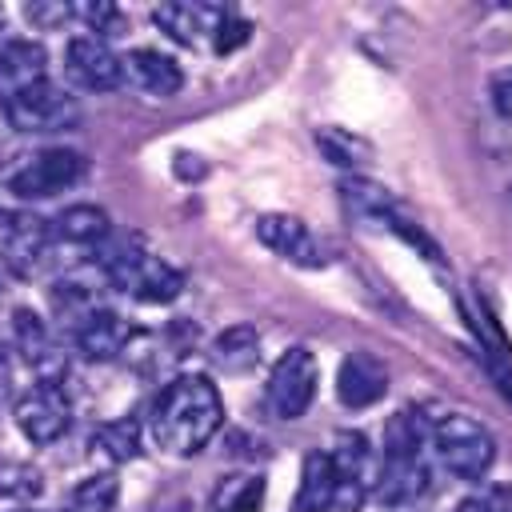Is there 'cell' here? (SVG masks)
Listing matches in <instances>:
<instances>
[{
  "label": "cell",
  "mask_w": 512,
  "mask_h": 512,
  "mask_svg": "<svg viewBox=\"0 0 512 512\" xmlns=\"http://www.w3.org/2000/svg\"><path fill=\"white\" fill-rule=\"evenodd\" d=\"M120 80L128 88L144 92V96L164 100V96H176L180 92L184 72H180V64L172 56H164L156 48H132V52L120 56Z\"/></svg>",
  "instance_id": "14"
},
{
  "label": "cell",
  "mask_w": 512,
  "mask_h": 512,
  "mask_svg": "<svg viewBox=\"0 0 512 512\" xmlns=\"http://www.w3.org/2000/svg\"><path fill=\"white\" fill-rule=\"evenodd\" d=\"M340 508V472L324 448L308 452L300 464V488L292 496V512H332Z\"/></svg>",
  "instance_id": "17"
},
{
  "label": "cell",
  "mask_w": 512,
  "mask_h": 512,
  "mask_svg": "<svg viewBox=\"0 0 512 512\" xmlns=\"http://www.w3.org/2000/svg\"><path fill=\"white\" fill-rule=\"evenodd\" d=\"M264 480L260 476H224L208 500V512H260Z\"/></svg>",
  "instance_id": "24"
},
{
  "label": "cell",
  "mask_w": 512,
  "mask_h": 512,
  "mask_svg": "<svg viewBox=\"0 0 512 512\" xmlns=\"http://www.w3.org/2000/svg\"><path fill=\"white\" fill-rule=\"evenodd\" d=\"M4 116L16 132H56V128H68L80 116V108L64 88L44 80V84L4 100Z\"/></svg>",
  "instance_id": "8"
},
{
  "label": "cell",
  "mask_w": 512,
  "mask_h": 512,
  "mask_svg": "<svg viewBox=\"0 0 512 512\" xmlns=\"http://www.w3.org/2000/svg\"><path fill=\"white\" fill-rule=\"evenodd\" d=\"M48 80V48L36 40L0 44V104Z\"/></svg>",
  "instance_id": "15"
},
{
  "label": "cell",
  "mask_w": 512,
  "mask_h": 512,
  "mask_svg": "<svg viewBox=\"0 0 512 512\" xmlns=\"http://www.w3.org/2000/svg\"><path fill=\"white\" fill-rule=\"evenodd\" d=\"M332 464L340 472V508H352L360 496L372 492L376 468H372V444L364 432H336L332 440Z\"/></svg>",
  "instance_id": "13"
},
{
  "label": "cell",
  "mask_w": 512,
  "mask_h": 512,
  "mask_svg": "<svg viewBox=\"0 0 512 512\" xmlns=\"http://www.w3.org/2000/svg\"><path fill=\"white\" fill-rule=\"evenodd\" d=\"M220 424H224L220 388L208 376H196V372L176 376L172 384H164L160 396L152 400V412H148L152 440L168 456H180V460L200 456L212 444V436L220 432Z\"/></svg>",
  "instance_id": "1"
},
{
  "label": "cell",
  "mask_w": 512,
  "mask_h": 512,
  "mask_svg": "<svg viewBox=\"0 0 512 512\" xmlns=\"http://www.w3.org/2000/svg\"><path fill=\"white\" fill-rule=\"evenodd\" d=\"M156 24L184 48H200V44H212L216 36V24L224 20V12L216 4H192V0H172V4H160L156 12Z\"/></svg>",
  "instance_id": "16"
},
{
  "label": "cell",
  "mask_w": 512,
  "mask_h": 512,
  "mask_svg": "<svg viewBox=\"0 0 512 512\" xmlns=\"http://www.w3.org/2000/svg\"><path fill=\"white\" fill-rule=\"evenodd\" d=\"M208 360L220 368V372H248L256 360H260V336H256V328L252 324H232V328H224L216 340H212V348H208Z\"/></svg>",
  "instance_id": "21"
},
{
  "label": "cell",
  "mask_w": 512,
  "mask_h": 512,
  "mask_svg": "<svg viewBox=\"0 0 512 512\" xmlns=\"http://www.w3.org/2000/svg\"><path fill=\"white\" fill-rule=\"evenodd\" d=\"M84 172H88V164H84L80 152H72V148H48V152L28 156L8 176V188L16 196H24V200H44V196L68 192Z\"/></svg>",
  "instance_id": "6"
},
{
  "label": "cell",
  "mask_w": 512,
  "mask_h": 512,
  "mask_svg": "<svg viewBox=\"0 0 512 512\" xmlns=\"http://www.w3.org/2000/svg\"><path fill=\"white\" fill-rule=\"evenodd\" d=\"M52 240L76 244V248H100L112 236V216L96 204H72L52 220Z\"/></svg>",
  "instance_id": "20"
},
{
  "label": "cell",
  "mask_w": 512,
  "mask_h": 512,
  "mask_svg": "<svg viewBox=\"0 0 512 512\" xmlns=\"http://www.w3.org/2000/svg\"><path fill=\"white\" fill-rule=\"evenodd\" d=\"M492 104L500 116H512V68L492 80Z\"/></svg>",
  "instance_id": "31"
},
{
  "label": "cell",
  "mask_w": 512,
  "mask_h": 512,
  "mask_svg": "<svg viewBox=\"0 0 512 512\" xmlns=\"http://www.w3.org/2000/svg\"><path fill=\"white\" fill-rule=\"evenodd\" d=\"M388 392V368L372 352H348L336 368V396L344 408H372Z\"/></svg>",
  "instance_id": "12"
},
{
  "label": "cell",
  "mask_w": 512,
  "mask_h": 512,
  "mask_svg": "<svg viewBox=\"0 0 512 512\" xmlns=\"http://www.w3.org/2000/svg\"><path fill=\"white\" fill-rule=\"evenodd\" d=\"M12 344H16L20 360L32 372H40V380H52L56 384V344H52L48 324L32 308H16L12 312Z\"/></svg>",
  "instance_id": "18"
},
{
  "label": "cell",
  "mask_w": 512,
  "mask_h": 512,
  "mask_svg": "<svg viewBox=\"0 0 512 512\" xmlns=\"http://www.w3.org/2000/svg\"><path fill=\"white\" fill-rule=\"evenodd\" d=\"M92 448L108 460V464H132L144 448V432H140V420L136 416H120L104 428H96L92 436Z\"/></svg>",
  "instance_id": "22"
},
{
  "label": "cell",
  "mask_w": 512,
  "mask_h": 512,
  "mask_svg": "<svg viewBox=\"0 0 512 512\" xmlns=\"http://www.w3.org/2000/svg\"><path fill=\"white\" fill-rule=\"evenodd\" d=\"M344 204L352 208V212H360V216H392V200H388V192L380 188V184H372V180H364V176H352V180H344Z\"/></svg>",
  "instance_id": "25"
},
{
  "label": "cell",
  "mask_w": 512,
  "mask_h": 512,
  "mask_svg": "<svg viewBox=\"0 0 512 512\" xmlns=\"http://www.w3.org/2000/svg\"><path fill=\"white\" fill-rule=\"evenodd\" d=\"M128 340H132V324L112 308H92L72 324V348L92 364L116 360Z\"/></svg>",
  "instance_id": "11"
},
{
  "label": "cell",
  "mask_w": 512,
  "mask_h": 512,
  "mask_svg": "<svg viewBox=\"0 0 512 512\" xmlns=\"http://www.w3.org/2000/svg\"><path fill=\"white\" fill-rule=\"evenodd\" d=\"M0 360H4V344H0Z\"/></svg>",
  "instance_id": "35"
},
{
  "label": "cell",
  "mask_w": 512,
  "mask_h": 512,
  "mask_svg": "<svg viewBox=\"0 0 512 512\" xmlns=\"http://www.w3.org/2000/svg\"><path fill=\"white\" fill-rule=\"evenodd\" d=\"M8 224H12V212H8V208H4V204H0V240H4V236H8Z\"/></svg>",
  "instance_id": "32"
},
{
  "label": "cell",
  "mask_w": 512,
  "mask_h": 512,
  "mask_svg": "<svg viewBox=\"0 0 512 512\" xmlns=\"http://www.w3.org/2000/svg\"><path fill=\"white\" fill-rule=\"evenodd\" d=\"M120 500V480L116 472H92L84 476L60 504V512H112Z\"/></svg>",
  "instance_id": "23"
},
{
  "label": "cell",
  "mask_w": 512,
  "mask_h": 512,
  "mask_svg": "<svg viewBox=\"0 0 512 512\" xmlns=\"http://www.w3.org/2000/svg\"><path fill=\"white\" fill-rule=\"evenodd\" d=\"M28 16H32L40 28H56V24L72 20V4H28Z\"/></svg>",
  "instance_id": "30"
},
{
  "label": "cell",
  "mask_w": 512,
  "mask_h": 512,
  "mask_svg": "<svg viewBox=\"0 0 512 512\" xmlns=\"http://www.w3.org/2000/svg\"><path fill=\"white\" fill-rule=\"evenodd\" d=\"M432 424H420L416 412H396L384 424V452L376 464V484L372 496L388 508H404L412 500H420L428 492V460H424V444H428Z\"/></svg>",
  "instance_id": "2"
},
{
  "label": "cell",
  "mask_w": 512,
  "mask_h": 512,
  "mask_svg": "<svg viewBox=\"0 0 512 512\" xmlns=\"http://www.w3.org/2000/svg\"><path fill=\"white\" fill-rule=\"evenodd\" d=\"M16 512H36V508H16Z\"/></svg>",
  "instance_id": "34"
},
{
  "label": "cell",
  "mask_w": 512,
  "mask_h": 512,
  "mask_svg": "<svg viewBox=\"0 0 512 512\" xmlns=\"http://www.w3.org/2000/svg\"><path fill=\"white\" fill-rule=\"evenodd\" d=\"M248 32H252V24L244 16H228L224 12V20L216 24V36H212V48L216 52H232V48L248 44Z\"/></svg>",
  "instance_id": "28"
},
{
  "label": "cell",
  "mask_w": 512,
  "mask_h": 512,
  "mask_svg": "<svg viewBox=\"0 0 512 512\" xmlns=\"http://www.w3.org/2000/svg\"><path fill=\"white\" fill-rule=\"evenodd\" d=\"M40 492V472L28 468V464H12V460H0V496H36Z\"/></svg>",
  "instance_id": "27"
},
{
  "label": "cell",
  "mask_w": 512,
  "mask_h": 512,
  "mask_svg": "<svg viewBox=\"0 0 512 512\" xmlns=\"http://www.w3.org/2000/svg\"><path fill=\"white\" fill-rule=\"evenodd\" d=\"M64 72L76 88L84 92H112L120 88V56L108 48V40L92 36V32H80L68 40L64 48Z\"/></svg>",
  "instance_id": "9"
},
{
  "label": "cell",
  "mask_w": 512,
  "mask_h": 512,
  "mask_svg": "<svg viewBox=\"0 0 512 512\" xmlns=\"http://www.w3.org/2000/svg\"><path fill=\"white\" fill-rule=\"evenodd\" d=\"M256 236L264 248H272L276 256H284L296 268H320L324 264V244L312 236V228L300 216L288 212H264L256 220Z\"/></svg>",
  "instance_id": "10"
},
{
  "label": "cell",
  "mask_w": 512,
  "mask_h": 512,
  "mask_svg": "<svg viewBox=\"0 0 512 512\" xmlns=\"http://www.w3.org/2000/svg\"><path fill=\"white\" fill-rule=\"evenodd\" d=\"M428 444L456 480H484L488 468L496 464V436L476 416L464 412L440 416L428 432Z\"/></svg>",
  "instance_id": "4"
},
{
  "label": "cell",
  "mask_w": 512,
  "mask_h": 512,
  "mask_svg": "<svg viewBox=\"0 0 512 512\" xmlns=\"http://www.w3.org/2000/svg\"><path fill=\"white\" fill-rule=\"evenodd\" d=\"M456 512H512V488H488L468 496Z\"/></svg>",
  "instance_id": "29"
},
{
  "label": "cell",
  "mask_w": 512,
  "mask_h": 512,
  "mask_svg": "<svg viewBox=\"0 0 512 512\" xmlns=\"http://www.w3.org/2000/svg\"><path fill=\"white\" fill-rule=\"evenodd\" d=\"M316 144H320V152H324V160L328 164H336V168H352V164H360L364 160V140L360 136H352V132H344V128H324L320 136H316Z\"/></svg>",
  "instance_id": "26"
},
{
  "label": "cell",
  "mask_w": 512,
  "mask_h": 512,
  "mask_svg": "<svg viewBox=\"0 0 512 512\" xmlns=\"http://www.w3.org/2000/svg\"><path fill=\"white\" fill-rule=\"evenodd\" d=\"M508 204H512V184H508Z\"/></svg>",
  "instance_id": "33"
},
{
  "label": "cell",
  "mask_w": 512,
  "mask_h": 512,
  "mask_svg": "<svg viewBox=\"0 0 512 512\" xmlns=\"http://www.w3.org/2000/svg\"><path fill=\"white\" fill-rule=\"evenodd\" d=\"M0 244H4L8 268H12L16 276H32V272L44 264V256H48L52 232H48V224L36 220V216H12L8 236H4Z\"/></svg>",
  "instance_id": "19"
},
{
  "label": "cell",
  "mask_w": 512,
  "mask_h": 512,
  "mask_svg": "<svg viewBox=\"0 0 512 512\" xmlns=\"http://www.w3.org/2000/svg\"><path fill=\"white\" fill-rule=\"evenodd\" d=\"M12 420H16V428H20L32 444H56V440L68 432V424H72V404H68V396H64L60 384L36 380V384L16 400Z\"/></svg>",
  "instance_id": "7"
},
{
  "label": "cell",
  "mask_w": 512,
  "mask_h": 512,
  "mask_svg": "<svg viewBox=\"0 0 512 512\" xmlns=\"http://www.w3.org/2000/svg\"><path fill=\"white\" fill-rule=\"evenodd\" d=\"M316 384H320V364L308 348L296 344V348L280 352V360L272 364L268 384H264V404L272 408L276 420H296L312 408Z\"/></svg>",
  "instance_id": "5"
},
{
  "label": "cell",
  "mask_w": 512,
  "mask_h": 512,
  "mask_svg": "<svg viewBox=\"0 0 512 512\" xmlns=\"http://www.w3.org/2000/svg\"><path fill=\"white\" fill-rule=\"evenodd\" d=\"M100 268L112 288L128 292L140 304H168L184 292V272L152 256L136 240H124V244H112V252H100Z\"/></svg>",
  "instance_id": "3"
}]
</instances>
